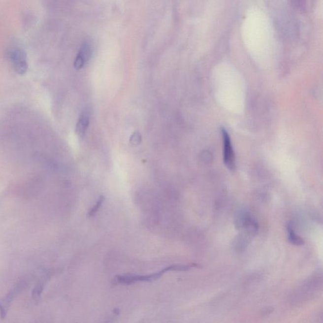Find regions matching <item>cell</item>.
<instances>
[{
    "label": "cell",
    "mask_w": 323,
    "mask_h": 323,
    "mask_svg": "<svg viewBox=\"0 0 323 323\" xmlns=\"http://www.w3.org/2000/svg\"><path fill=\"white\" fill-rule=\"evenodd\" d=\"M200 268L198 264L192 263L188 265L181 264H172L165 267L158 272L152 273L147 275H118L115 277V282L118 284H131L138 282H152L156 280L169 271H186L192 268Z\"/></svg>",
    "instance_id": "obj_1"
},
{
    "label": "cell",
    "mask_w": 323,
    "mask_h": 323,
    "mask_svg": "<svg viewBox=\"0 0 323 323\" xmlns=\"http://www.w3.org/2000/svg\"><path fill=\"white\" fill-rule=\"evenodd\" d=\"M29 280L28 278H22L17 281L14 286L8 291L7 294L0 299V318L4 319L7 315L12 303L15 299L28 286Z\"/></svg>",
    "instance_id": "obj_2"
},
{
    "label": "cell",
    "mask_w": 323,
    "mask_h": 323,
    "mask_svg": "<svg viewBox=\"0 0 323 323\" xmlns=\"http://www.w3.org/2000/svg\"><path fill=\"white\" fill-rule=\"evenodd\" d=\"M8 57L17 74L24 75L27 73L29 67L28 58L23 49L18 48L12 49L8 53Z\"/></svg>",
    "instance_id": "obj_3"
},
{
    "label": "cell",
    "mask_w": 323,
    "mask_h": 323,
    "mask_svg": "<svg viewBox=\"0 0 323 323\" xmlns=\"http://www.w3.org/2000/svg\"><path fill=\"white\" fill-rule=\"evenodd\" d=\"M222 135H223L224 142V162L226 167L229 168L230 170L234 169V154L231 145L229 136L225 129H222Z\"/></svg>",
    "instance_id": "obj_4"
},
{
    "label": "cell",
    "mask_w": 323,
    "mask_h": 323,
    "mask_svg": "<svg viewBox=\"0 0 323 323\" xmlns=\"http://www.w3.org/2000/svg\"><path fill=\"white\" fill-rule=\"evenodd\" d=\"M92 55L91 45L89 42H85L82 44L74 62V66L77 69L82 68L90 59Z\"/></svg>",
    "instance_id": "obj_5"
},
{
    "label": "cell",
    "mask_w": 323,
    "mask_h": 323,
    "mask_svg": "<svg viewBox=\"0 0 323 323\" xmlns=\"http://www.w3.org/2000/svg\"><path fill=\"white\" fill-rule=\"evenodd\" d=\"M90 114L88 111H84L81 114L79 120L78 121L77 127H76V132L81 138L84 137L89 126Z\"/></svg>",
    "instance_id": "obj_6"
},
{
    "label": "cell",
    "mask_w": 323,
    "mask_h": 323,
    "mask_svg": "<svg viewBox=\"0 0 323 323\" xmlns=\"http://www.w3.org/2000/svg\"><path fill=\"white\" fill-rule=\"evenodd\" d=\"M51 276H52V273L49 272L47 273L46 274H45L40 278L32 291V297L33 299L37 300L40 299V296H41L42 292H43L45 286H46L47 282L49 281Z\"/></svg>",
    "instance_id": "obj_7"
},
{
    "label": "cell",
    "mask_w": 323,
    "mask_h": 323,
    "mask_svg": "<svg viewBox=\"0 0 323 323\" xmlns=\"http://www.w3.org/2000/svg\"><path fill=\"white\" fill-rule=\"evenodd\" d=\"M287 232L289 234V240L291 244L296 246H302L304 244V242L301 237L295 234L293 230V225L291 222H288L287 225Z\"/></svg>",
    "instance_id": "obj_8"
},
{
    "label": "cell",
    "mask_w": 323,
    "mask_h": 323,
    "mask_svg": "<svg viewBox=\"0 0 323 323\" xmlns=\"http://www.w3.org/2000/svg\"><path fill=\"white\" fill-rule=\"evenodd\" d=\"M104 200L105 197L103 196H100V198H98L97 201L96 202V205H94L93 207L91 208V210L89 211L88 216L90 217H93L94 215L97 214V211L99 209Z\"/></svg>",
    "instance_id": "obj_9"
},
{
    "label": "cell",
    "mask_w": 323,
    "mask_h": 323,
    "mask_svg": "<svg viewBox=\"0 0 323 323\" xmlns=\"http://www.w3.org/2000/svg\"><path fill=\"white\" fill-rule=\"evenodd\" d=\"M141 140H142V138H141V134L139 132H134V133L132 134L131 137L129 138L130 143L134 146L140 145L141 143Z\"/></svg>",
    "instance_id": "obj_10"
}]
</instances>
